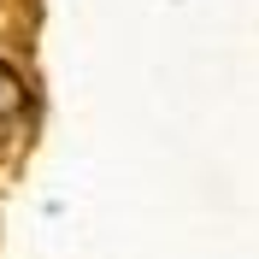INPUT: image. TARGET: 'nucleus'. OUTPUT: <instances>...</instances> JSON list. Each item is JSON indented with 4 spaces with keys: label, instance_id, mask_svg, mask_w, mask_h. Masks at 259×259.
<instances>
[{
    "label": "nucleus",
    "instance_id": "obj_1",
    "mask_svg": "<svg viewBox=\"0 0 259 259\" xmlns=\"http://www.w3.org/2000/svg\"><path fill=\"white\" fill-rule=\"evenodd\" d=\"M24 106H30V95H24V82L0 65V130H12L18 118H24Z\"/></svg>",
    "mask_w": 259,
    "mask_h": 259
}]
</instances>
